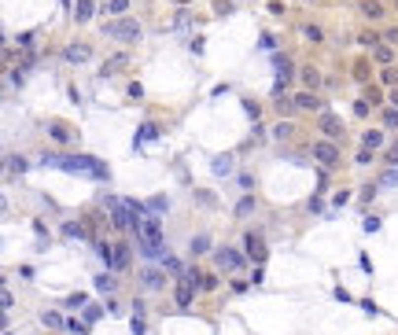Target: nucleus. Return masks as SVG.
<instances>
[{"label":"nucleus","instance_id":"nucleus-53","mask_svg":"<svg viewBox=\"0 0 398 335\" xmlns=\"http://www.w3.org/2000/svg\"><path fill=\"white\" fill-rule=\"evenodd\" d=\"M391 103H395V107H398V89H395V92H391Z\"/></svg>","mask_w":398,"mask_h":335},{"label":"nucleus","instance_id":"nucleus-42","mask_svg":"<svg viewBox=\"0 0 398 335\" xmlns=\"http://www.w3.org/2000/svg\"><path fill=\"white\" fill-rule=\"evenodd\" d=\"M162 266H166L170 272H184V269H181V262H177V258H162Z\"/></svg>","mask_w":398,"mask_h":335},{"label":"nucleus","instance_id":"nucleus-34","mask_svg":"<svg viewBox=\"0 0 398 335\" xmlns=\"http://www.w3.org/2000/svg\"><path fill=\"white\" fill-rule=\"evenodd\" d=\"M67 332H74V335H89V324H81V321H67Z\"/></svg>","mask_w":398,"mask_h":335},{"label":"nucleus","instance_id":"nucleus-9","mask_svg":"<svg viewBox=\"0 0 398 335\" xmlns=\"http://www.w3.org/2000/svg\"><path fill=\"white\" fill-rule=\"evenodd\" d=\"M295 107H299V111H321V100H317V92H299V96H295Z\"/></svg>","mask_w":398,"mask_h":335},{"label":"nucleus","instance_id":"nucleus-28","mask_svg":"<svg viewBox=\"0 0 398 335\" xmlns=\"http://www.w3.org/2000/svg\"><path fill=\"white\" fill-rule=\"evenodd\" d=\"M210 251V236H196L192 239V254H207Z\"/></svg>","mask_w":398,"mask_h":335},{"label":"nucleus","instance_id":"nucleus-40","mask_svg":"<svg viewBox=\"0 0 398 335\" xmlns=\"http://www.w3.org/2000/svg\"><path fill=\"white\" fill-rule=\"evenodd\" d=\"M354 114H358V118H365V114H369V100H358V103H354Z\"/></svg>","mask_w":398,"mask_h":335},{"label":"nucleus","instance_id":"nucleus-27","mask_svg":"<svg viewBox=\"0 0 398 335\" xmlns=\"http://www.w3.org/2000/svg\"><path fill=\"white\" fill-rule=\"evenodd\" d=\"M48 133H52V140H59V144H67V140H70V129L59 126V122H56V126H48Z\"/></svg>","mask_w":398,"mask_h":335},{"label":"nucleus","instance_id":"nucleus-50","mask_svg":"<svg viewBox=\"0 0 398 335\" xmlns=\"http://www.w3.org/2000/svg\"><path fill=\"white\" fill-rule=\"evenodd\" d=\"M0 302H4V309L15 306V299H11V291H7V287H4V295H0Z\"/></svg>","mask_w":398,"mask_h":335},{"label":"nucleus","instance_id":"nucleus-17","mask_svg":"<svg viewBox=\"0 0 398 335\" xmlns=\"http://www.w3.org/2000/svg\"><path fill=\"white\" fill-rule=\"evenodd\" d=\"M288 81H291V63H288V59H277V89L288 85Z\"/></svg>","mask_w":398,"mask_h":335},{"label":"nucleus","instance_id":"nucleus-13","mask_svg":"<svg viewBox=\"0 0 398 335\" xmlns=\"http://www.w3.org/2000/svg\"><path fill=\"white\" fill-rule=\"evenodd\" d=\"M96 254L107 269H114V243H96Z\"/></svg>","mask_w":398,"mask_h":335},{"label":"nucleus","instance_id":"nucleus-37","mask_svg":"<svg viewBox=\"0 0 398 335\" xmlns=\"http://www.w3.org/2000/svg\"><path fill=\"white\" fill-rule=\"evenodd\" d=\"M302 37H306V41H314V44H317V41H321L325 34H321V30H317V26H306V30H302Z\"/></svg>","mask_w":398,"mask_h":335},{"label":"nucleus","instance_id":"nucleus-47","mask_svg":"<svg viewBox=\"0 0 398 335\" xmlns=\"http://www.w3.org/2000/svg\"><path fill=\"white\" fill-rule=\"evenodd\" d=\"M387 162H391V169H398V144L391 147V151H387Z\"/></svg>","mask_w":398,"mask_h":335},{"label":"nucleus","instance_id":"nucleus-44","mask_svg":"<svg viewBox=\"0 0 398 335\" xmlns=\"http://www.w3.org/2000/svg\"><path fill=\"white\" fill-rule=\"evenodd\" d=\"M362 229H365V232H376V229H380V217H365Z\"/></svg>","mask_w":398,"mask_h":335},{"label":"nucleus","instance_id":"nucleus-7","mask_svg":"<svg viewBox=\"0 0 398 335\" xmlns=\"http://www.w3.org/2000/svg\"><path fill=\"white\" fill-rule=\"evenodd\" d=\"M244 251H247V258L258 262V266L265 262V243H262L258 236H247V239H244Z\"/></svg>","mask_w":398,"mask_h":335},{"label":"nucleus","instance_id":"nucleus-48","mask_svg":"<svg viewBox=\"0 0 398 335\" xmlns=\"http://www.w3.org/2000/svg\"><path fill=\"white\" fill-rule=\"evenodd\" d=\"M100 313H104V309H100V306H85V317H89V321H96Z\"/></svg>","mask_w":398,"mask_h":335},{"label":"nucleus","instance_id":"nucleus-31","mask_svg":"<svg viewBox=\"0 0 398 335\" xmlns=\"http://www.w3.org/2000/svg\"><path fill=\"white\" fill-rule=\"evenodd\" d=\"M380 81H384V85H398V70L395 67H384V70H380Z\"/></svg>","mask_w":398,"mask_h":335},{"label":"nucleus","instance_id":"nucleus-41","mask_svg":"<svg viewBox=\"0 0 398 335\" xmlns=\"http://www.w3.org/2000/svg\"><path fill=\"white\" fill-rule=\"evenodd\" d=\"M129 328H133V335H144V317H133Z\"/></svg>","mask_w":398,"mask_h":335},{"label":"nucleus","instance_id":"nucleus-19","mask_svg":"<svg viewBox=\"0 0 398 335\" xmlns=\"http://www.w3.org/2000/svg\"><path fill=\"white\" fill-rule=\"evenodd\" d=\"M376 188H398V169H384L376 181Z\"/></svg>","mask_w":398,"mask_h":335},{"label":"nucleus","instance_id":"nucleus-20","mask_svg":"<svg viewBox=\"0 0 398 335\" xmlns=\"http://www.w3.org/2000/svg\"><path fill=\"white\" fill-rule=\"evenodd\" d=\"M114 287H118V280H114V276H107V272H104V276H96V291H104V295H111V291H114Z\"/></svg>","mask_w":398,"mask_h":335},{"label":"nucleus","instance_id":"nucleus-23","mask_svg":"<svg viewBox=\"0 0 398 335\" xmlns=\"http://www.w3.org/2000/svg\"><path fill=\"white\" fill-rule=\"evenodd\" d=\"M140 276H144V284H147V287H162V272H159V269H144Z\"/></svg>","mask_w":398,"mask_h":335},{"label":"nucleus","instance_id":"nucleus-46","mask_svg":"<svg viewBox=\"0 0 398 335\" xmlns=\"http://www.w3.org/2000/svg\"><path fill=\"white\" fill-rule=\"evenodd\" d=\"M262 280H265V269H262V266H254V272H251V284H262Z\"/></svg>","mask_w":398,"mask_h":335},{"label":"nucleus","instance_id":"nucleus-1","mask_svg":"<svg viewBox=\"0 0 398 335\" xmlns=\"http://www.w3.org/2000/svg\"><path fill=\"white\" fill-rule=\"evenodd\" d=\"M41 166H56V169H67V173H89L96 181H107V166L92 155H41Z\"/></svg>","mask_w":398,"mask_h":335},{"label":"nucleus","instance_id":"nucleus-54","mask_svg":"<svg viewBox=\"0 0 398 335\" xmlns=\"http://www.w3.org/2000/svg\"><path fill=\"white\" fill-rule=\"evenodd\" d=\"M174 4H188V0H174Z\"/></svg>","mask_w":398,"mask_h":335},{"label":"nucleus","instance_id":"nucleus-26","mask_svg":"<svg viewBox=\"0 0 398 335\" xmlns=\"http://www.w3.org/2000/svg\"><path fill=\"white\" fill-rule=\"evenodd\" d=\"M251 210H254V196H244V199L236 202V217H247Z\"/></svg>","mask_w":398,"mask_h":335},{"label":"nucleus","instance_id":"nucleus-2","mask_svg":"<svg viewBox=\"0 0 398 335\" xmlns=\"http://www.w3.org/2000/svg\"><path fill=\"white\" fill-rule=\"evenodd\" d=\"M137 247H140V254H144V258H166V254H162V221L155 214H147L144 221L137 225Z\"/></svg>","mask_w":398,"mask_h":335},{"label":"nucleus","instance_id":"nucleus-45","mask_svg":"<svg viewBox=\"0 0 398 335\" xmlns=\"http://www.w3.org/2000/svg\"><path fill=\"white\" fill-rule=\"evenodd\" d=\"M199 287H207V291H210V287H217V276H210V272H203V284Z\"/></svg>","mask_w":398,"mask_h":335},{"label":"nucleus","instance_id":"nucleus-52","mask_svg":"<svg viewBox=\"0 0 398 335\" xmlns=\"http://www.w3.org/2000/svg\"><path fill=\"white\" fill-rule=\"evenodd\" d=\"M384 44H398V30H387V34H384Z\"/></svg>","mask_w":398,"mask_h":335},{"label":"nucleus","instance_id":"nucleus-4","mask_svg":"<svg viewBox=\"0 0 398 335\" xmlns=\"http://www.w3.org/2000/svg\"><path fill=\"white\" fill-rule=\"evenodd\" d=\"M107 210H111V225L114 229H133L137 232V217L126 210V202H122L118 196H107Z\"/></svg>","mask_w":398,"mask_h":335},{"label":"nucleus","instance_id":"nucleus-5","mask_svg":"<svg viewBox=\"0 0 398 335\" xmlns=\"http://www.w3.org/2000/svg\"><path fill=\"white\" fill-rule=\"evenodd\" d=\"M314 159L321 162L325 169H332V166H339V147H335L332 140H317L314 144Z\"/></svg>","mask_w":398,"mask_h":335},{"label":"nucleus","instance_id":"nucleus-55","mask_svg":"<svg viewBox=\"0 0 398 335\" xmlns=\"http://www.w3.org/2000/svg\"><path fill=\"white\" fill-rule=\"evenodd\" d=\"M395 7H398V0H395Z\"/></svg>","mask_w":398,"mask_h":335},{"label":"nucleus","instance_id":"nucleus-25","mask_svg":"<svg viewBox=\"0 0 398 335\" xmlns=\"http://www.w3.org/2000/svg\"><path fill=\"white\" fill-rule=\"evenodd\" d=\"M372 59H376V63H391V44H376V48H372Z\"/></svg>","mask_w":398,"mask_h":335},{"label":"nucleus","instance_id":"nucleus-43","mask_svg":"<svg viewBox=\"0 0 398 335\" xmlns=\"http://www.w3.org/2000/svg\"><path fill=\"white\" fill-rule=\"evenodd\" d=\"M288 133H291V122H280V126L273 129V136H288Z\"/></svg>","mask_w":398,"mask_h":335},{"label":"nucleus","instance_id":"nucleus-32","mask_svg":"<svg viewBox=\"0 0 398 335\" xmlns=\"http://www.w3.org/2000/svg\"><path fill=\"white\" fill-rule=\"evenodd\" d=\"M384 126H387V129H398V107L384 111Z\"/></svg>","mask_w":398,"mask_h":335},{"label":"nucleus","instance_id":"nucleus-36","mask_svg":"<svg viewBox=\"0 0 398 335\" xmlns=\"http://www.w3.org/2000/svg\"><path fill=\"white\" fill-rule=\"evenodd\" d=\"M85 302H89V299H85V295H81V291H77V295H70V299H67V306H70V309H81V306H85Z\"/></svg>","mask_w":398,"mask_h":335},{"label":"nucleus","instance_id":"nucleus-8","mask_svg":"<svg viewBox=\"0 0 398 335\" xmlns=\"http://www.w3.org/2000/svg\"><path fill=\"white\" fill-rule=\"evenodd\" d=\"M192 299H196V284H192V280H181V284H177V306L188 309Z\"/></svg>","mask_w":398,"mask_h":335},{"label":"nucleus","instance_id":"nucleus-30","mask_svg":"<svg viewBox=\"0 0 398 335\" xmlns=\"http://www.w3.org/2000/svg\"><path fill=\"white\" fill-rule=\"evenodd\" d=\"M210 169H214L217 177H221V173H232V159H214V166H210Z\"/></svg>","mask_w":398,"mask_h":335},{"label":"nucleus","instance_id":"nucleus-21","mask_svg":"<svg viewBox=\"0 0 398 335\" xmlns=\"http://www.w3.org/2000/svg\"><path fill=\"white\" fill-rule=\"evenodd\" d=\"M63 236H67V239H81V236H85V225L67 221V225H63Z\"/></svg>","mask_w":398,"mask_h":335},{"label":"nucleus","instance_id":"nucleus-33","mask_svg":"<svg viewBox=\"0 0 398 335\" xmlns=\"http://www.w3.org/2000/svg\"><path fill=\"white\" fill-rule=\"evenodd\" d=\"M126 7H129V0H107V11L111 15H122Z\"/></svg>","mask_w":398,"mask_h":335},{"label":"nucleus","instance_id":"nucleus-3","mask_svg":"<svg viewBox=\"0 0 398 335\" xmlns=\"http://www.w3.org/2000/svg\"><path fill=\"white\" fill-rule=\"evenodd\" d=\"M104 37H111V41H122V44H133V41H140V22H133V19L104 22Z\"/></svg>","mask_w":398,"mask_h":335},{"label":"nucleus","instance_id":"nucleus-11","mask_svg":"<svg viewBox=\"0 0 398 335\" xmlns=\"http://www.w3.org/2000/svg\"><path fill=\"white\" fill-rule=\"evenodd\" d=\"M358 11H362L365 19H384V7H380L376 0H362V4H358Z\"/></svg>","mask_w":398,"mask_h":335},{"label":"nucleus","instance_id":"nucleus-18","mask_svg":"<svg viewBox=\"0 0 398 335\" xmlns=\"http://www.w3.org/2000/svg\"><path fill=\"white\" fill-rule=\"evenodd\" d=\"M67 59H70V63H85V59H89V48H85V44H70Z\"/></svg>","mask_w":398,"mask_h":335},{"label":"nucleus","instance_id":"nucleus-39","mask_svg":"<svg viewBox=\"0 0 398 335\" xmlns=\"http://www.w3.org/2000/svg\"><path fill=\"white\" fill-rule=\"evenodd\" d=\"M354 77H358V81H369V63H358L354 67Z\"/></svg>","mask_w":398,"mask_h":335},{"label":"nucleus","instance_id":"nucleus-22","mask_svg":"<svg viewBox=\"0 0 398 335\" xmlns=\"http://www.w3.org/2000/svg\"><path fill=\"white\" fill-rule=\"evenodd\" d=\"M362 144L369 147V151H376V147L384 144V133H376V129H372V133H365V136H362Z\"/></svg>","mask_w":398,"mask_h":335},{"label":"nucleus","instance_id":"nucleus-16","mask_svg":"<svg viewBox=\"0 0 398 335\" xmlns=\"http://www.w3.org/2000/svg\"><path fill=\"white\" fill-rule=\"evenodd\" d=\"M170 210V199L166 196H151L147 199V214H166Z\"/></svg>","mask_w":398,"mask_h":335},{"label":"nucleus","instance_id":"nucleus-35","mask_svg":"<svg viewBox=\"0 0 398 335\" xmlns=\"http://www.w3.org/2000/svg\"><path fill=\"white\" fill-rule=\"evenodd\" d=\"M358 44H365V48H376L380 37H376V34H362V37H358Z\"/></svg>","mask_w":398,"mask_h":335},{"label":"nucleus","instance_id":"nucleus-29","mask_svg":"<svg viewBox=\"0 0 398 335\" xmlns=\"http://www.w3.org/2000/svg\"><path fill=\"white\" fill-rule=\"evenodd\" d=\"M41 321L48 324V328H63V317H59V313H52V309H44V313H41Z\"/></svg>","mask_w":398,"mask_h":335},{"label":"nucleus","instance_id":"nucleus-12","mask_svg":"<svg viewBox=\"0 0 398 335\" xmlns=\"http://www.w3.org/2000/svg\"><path fill=\"white\" fill-rule=\"evenodd\" d=\"M299 77H302V85H306L310 92H317V85H321V74H317L314 67H302V74H299Z\"/></svg>","mask_w":398,"mask_h":335},{"label":"nucleus","instance_id":"nucleus-24","mask_svg":"<svg viewBox=\"0 0 398 335\" xmlns=\"http://www.w3.org/2000/svg\"><path fill=\"white\" fill-rule=\"evenodd\" d=\"M126 63H129V56H111V59L104 63V74H114V70H118V67H126Z\"/></svg>","mask_w":398,"mask_h":335},{"label":"nucleus","instance_id":"nucleus-49","mask_svg":"<svg viewBox=\"0 0 398 335\" xmlns=\"http://www.w3.org/2000/svg\"><path fill=\"white\" fill-rule=\"evenodd\" d=\"M358 162H362V166H365V162H372V151H369V147H362V151H358Z\"/></svg>","mask_w":398,"mask_h":335},{"label":"nucleus","instance_id":"nucleus-10","mask_svg":"<svg viewBox=\"0 0 398 335\" xmlns=\"http://www.w3.org/2000/svg\"><path fill=\"white\" fill-rule=\"evenodd\" d=\"M321 129H325V136H328V140L343 136V126H339V118H335V114H325V118H321Z\"/></svg>","mask_w":398,"mask_h":335},{"label":"nucleus","instance_id":"nucleus-38","mask_svg":"<svg viewBox=\"0 0 398 335\" xmlns=\"http://www.w3.org/2000/svg\"><path fill=\"white\" fill-rule=\"evenodd\" d=\"M155 136H159V129H155L151 122H147V126H140V140H155Z\"/></svg>","mask_w":398,"mask_h":335},{"label":"nucleus","instance_id":"nucleus-14","mask_svg":"<svg viewBox=\"0 0 398 335\" xmlns=\"http://www.w3.org/2000/svg\"><path fill=\"white\" fill-rule=\"evenodd\" d=\"M129 266V243H114V269Z\"/></svg>","mask_w":398,"mask_h":335},{"label":"nucleus","instance_id":"nucleus-6","mask_svg":"<svg viewBox=\"0 0 398 335\" xmlns=\"http://www.w3.org/2000/svg\"><path fill=\"white\" fill-rule=\"evenodd\" d=\"M214 262H217V269L236 272L240 266H244V254H240V251H232V247H221V251H214Z\"/></svg>","mask_w":398,"mask_h":335},{"label":"nucleus","instance_id":"nucleus-15","mask_svg":"<svg viewBox=\"0 0 398 335\" xmlns=\"http://www.w3.org/2000/svg\"><path fill=\"white\" fill-rule=\"evenodd\" d=\"M74 19L77 22H89L92 19V0H77V4H74Z\"/></svg>","mask_w":398,"mask_h":335},{"label":"nucleus","instance_id":"nucleus-51","mask_svg":"<svg viewBox=\"0 0 398 335\" xmlns=\"http://www.w3.org/2000/svg\"><path fill=\"white\" fill-rule=\"evenodd\" d=\"M343 202H350V192H339V196L332 199V206H343Z\"/></svg>","mask_w":398,"mask_h":335}]
</instances>
